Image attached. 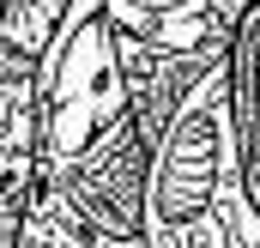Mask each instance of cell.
I'll list each match as a JSON object with an SVG mask.
<instances>
[{"instance_id": "cell-2", "label": "cell", "mask_w": 260, "mask_h": 248, "mask_svg": "<svg viewBox=\"0 0 260 248\" xmlns=\"http://www.w3.org/2000/svg\"><path fill=\"white\" fill-rule=\"evenodd\" d=\"M248 0H103L109 24L151 43V49H200V43H224L230 24L242 18Z\"/></svg>"}, {"instance_id": "cell-3", "label": "cell", "mask_w": 260, "mask_h": 248, "mask_svg": "<svg viewBox=\"0 0 260 248\" xmlns=\"http://www.w3.org/2000/svg\"><path fill=\"white\" fill-rule=\"evenodd\" d=\"M61 12H67V0H0V49L37 61Z\"/></svg>"}, {"instance_id": "cell-1", "label": "cell", "mask_w": 260, "mask_h": 248, "mask_svg": "<svg viewBox=\"0 0 260 248\" xmlns=\"http://www.w3.org/2000/svg\"><path fill=\"white\" fill-rule=\"evenodd\" d=\"M121 73L145 145V248H260L224 43L151 49L121 37Z\"/></svg>"}]
</instances>
